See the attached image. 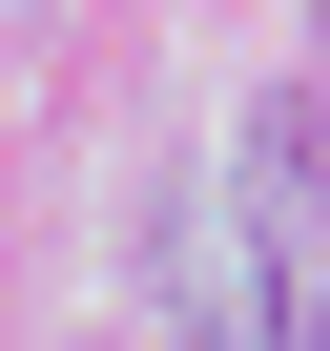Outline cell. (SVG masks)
Returning a JSON list of instances; mask_svg holds the SVG:
<instances>
[{
    "instance_id": "1",
    "label": "cell",
    "mask_w": 330,
    "mask_h": 351,
    "mask_svg": "<svg viewBox=\"0 0 330 351\" xmlns=\"http://www.w3.org/2000/svg\"><path fill=\"white\" fill-rule=\"evenodd\" d=\"M248 248H268V351H330V165L289 124L248 145Z\"/></svg>"
}]
</instances>
